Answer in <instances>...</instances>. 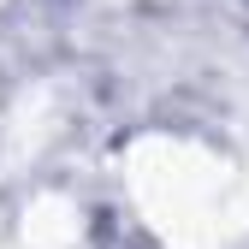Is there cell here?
<instances>
[{
    "mask_svg": "<svg viewBox=\"0 0 249 249\" xmlns=\"http://www.w3.org/2000/svg\"><path fill=\"white\" fill-rule=\"evenodd\" d=\"M119 202L160 249H231L249 213L237 160L202 131L148 124L119 142Z\"/></svg>",
    "mask_w": 249,
    "mask_h": 249,
    "instance_id": "obj_1",
    "label": "cell"
},
{
    "mask_svg": "<svg viewBox=\"0 0 249 249\" xmlns=\"http://www.w3.org/2000/svg\"><path fill=\"white\" fill-rule=\"evenodd\" d=\"M6 6H12V0H0V12H6Z\"/></svg>",
    "mask_w": 249,
    "mask_h": 249,
    "instance_id": "obj_2",
    "label": "cell"
}]
</instances>
